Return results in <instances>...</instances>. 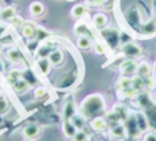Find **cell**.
<instances>
[{"label":"cell","mask_w":156,"mask_h":141,"mask_svg":"<svg viewBox=\"0 0 156 141\" xmlns=\"http://www.w3.org/2000/svg\"><path fill=\"white\" fill-rule=\"evenodd\" d=\"M102 109H104V100L98 95H94V96H90L89 98H87L82 106V111L85 117L96 115Z\"/></svg>","instance_id":"cell-1"},{"label":"cell","mask_w":156,"mask_h":141,"mask_svg":"<svg viewBox=\"0 0 156 141\" xmlns=\"http://www.w3.org/2000/svg\"><path fill=\"white\" fill-rule=\"evenodd\" d=\"M123 53L126 56H130V57H138L140 53H141V49L135 45V44H132V43H128L123 46Z\"/></svg>","instance_id":"cell-2"},{"label":"cell","mask_w":156,"mask_h":141,"mask_svg":"<svg viewBox=\"0 0 156 141\" xmlns=\"http://www.w3.org/2000/svg\"><path fill=\"white\" fill-rule=\"evenodd\" d=\"M39 132H40V128H39L37 124H28V125L24 126V129H23V135H24L27 139H29V140L35 139V137L39 135Z\"/></svg>","instance_id":"cell-3"},{"label":"cell","mask_w":156,"mask_h":141,"mask_svg":"<svg viewBox=\"0 0 156 141\" xmlns=\"http://www.w3.org/2000/svg\"><path fill=\"white\" fill-rule=\"evenodd\" d=\"M48 58L51 62V64L57 66V64H60L63 61V53H62L61 50H54L52 52L49 53V57Z\"/></svg>","instance_id":"cell-4"},{"label":"cell","mask_w":156,"mask_h":141,"mask_svg":"<svg viewBox=\"0 0 156 141\" xmlns=\"http://www.w3.org/2000/svg\"><path fill=\"white\" fill-rule=\"evenodd\" d=\"M121 69L126 74H130L136 70V63L134 60H127L121 64Z\"/></svg>","instance_id":"cell-5"},{"label":"cell","mask_w":156,"mask_h":141,"mask_svg":"<svg viewBox=\"0 0 156 141\" xmlns=\"http://www.w3.org/2000/svg\"><path fill=\"white\" fill-rule=\"evenodd\" d=\"M38 66H39V69L41 70V73L43 74H49V72H50V69H51V62L49 61V58H46V57H41V58H39L38 60Z\"/></svg>","instance_id":"cell-6"},{"label":"cell","mask_w":156,"mask_h":141,"mask_svg":"<svg viewBox=\"0 0 156 141\" xmlns=\"http://www.w3.org/2000/svg\"><path fill=\"white\" fill-rule=\"evenodd\" d=\"M44 5L39 1H34L30 4L29 6V12L33 15V16H41L44 13Z\"/></svg>","instance_id":"cell-7"},{"label":"cell","mask_w":156,"mask_h":141,"mask_svg":"<svg viewBox=\"0 0 156 141\" xmlns=\"http://www.w3.org/2000/svg\"><path fill=\"white\" fill-rule=\"evenodd\" d=\"M93 23H94V26H95L96 28L101 29V28H104V27L106 26L107 18H106V16L102 15V13H96V15L94 16V18H93Z\"/></svg>","instance_id":"cell-8"},{"label":"cell","mask_w":156,"mask_h":141,"mask_svg":"<svg viewBox=\"0 0 156 141\" xmlns=\"http://www.w3.org/2000/svg\"><path fill=\"white\" fill-rule=\"evenodd\" d=\"M62 129H63V132H65V135H66L67 137H73L74 134H76V131H77L76 126L72 124L71 120H66V122L63 123Z\"/></svg>","instance_id":"cell-9"},{"label":"cell","mask_w":156,"mask_h":141,"mask_svg":"<svg viewBox=\"0 0 156 141\" xmlns=\"http://www.w3.org/2000/svg\"><path fill=\"white\" fill-rule=\"evenodd\" d=\"M12 88H13V90L16 92L21 94V92H23V91H26L28 89V81H26L24 79H18L12 84Z\"/></svg>","instance_id":"cell-10"},{"label":"cell","mask_w":156,"mask_h":141,"mask_svg":"<svg viewBox=\"0 0 156 141\" xmlns=\"http://www.w3.org/2000/svg\"><path fill=\"white\" fill-rule=\"evenodd\" d=\"M91 126H93L94 130H96V131H101V130H104V129L106 128V122H105L104 118H101V117H96V118L93 119V122H91Z\"/></svg>","instance_id":"cell-11"},{"label":"cell","mask_w":156,"mask_h":141,"mask_svg":"<svg viewBox=\"0 0 156 141\" xmlns=\"http://www.w3.org/2000/svg\"><path fill=\"white\" fill-rule=\"evenodd\" d=\"M85 11H87L85 6L82 5V4H78V5H74V6L72 7L71 13H72L73 17H76V18H80V17L85 13Z\"/></svg>","instance_id":"cell-12"},{"label":"cell","mask_w":156,"mask_h":141,"mask_svg":"<svg viewBox=\"0 0 156 141\" xmlns=\"http://www.w3.org/2000/svg\"><path fill=\"white\" fill-rule=\"evenodd\" d=\"M16 15V11L13 7L9 6V7H5L2 11H1V19L4 21H9V19H12Z\"/></svg>","instance_id":"cell-13"},{"label":"cell","mask_w":156,"mask_h":141,"mask_svg":"<svg viewBox=\"0 0 156 141\" xmlns=\"http://www.w3.org/2000/svg\"><path fill=\"white\" fill-rule=\"evenodd\" d=\"M21 33L24 38H32L35 34V29L32 24H23L21 28Z\"/></svg>","instance_id":"cell-14"},{"label":"cell","mask_w":156,"mask_h":141,"mask_svg":"<svg viewBox=\"0 0 156 141\" xmlns=\"http://www.w3.org/2000/svg\"><path fill=\"white\" fill-rule=\"evenodd\" d=\"M136 72H138V75H140L141 78H147L149 74H150V67L147 63H141L138 68H136Z\"/></svg>","instance_id":"cell-15"},{"label":"cell","mask_w":156,"mask_h":141,"mask_svg":"<svg viewBox=\"0 0 156 141\" xmlns=\"http://www.w3.org/2000/svg\"><path fill=\"white\" fill-rule=\"evenodd\" d=\"M77 45L80 47V49H89L90 46H91V43H90V39L88 38V36H85V35H80L79 38H78V40H77Z\"/></svg>","instance_id":"cell-16"},{"label":"cell","mask_w":156,"mask_h":141,"mask_svg":"<svg viewBox=\"0 0 156 141\" xmlns=\"http://www.w3.org/2000/svg\"><path fill=\"white\" fill-rule=\"evenodd\" d=\"M111 134H112L115 137H123L124 134H126V129H124L123 125L117 124V125H115L113 128H111Z\"/></svg>","instance_id":"cell-17"},{"label":"cell","mask_w":156,"mask_h":141,"mask_svg":"<svg viewBox=\"0 0 156 141\" xmlns=\"http://www.w3.org/2000/svg\"><path fill=\"white\" fill-rule=\"evenodd\" d=\"M7 57H9V60H11V61H13V62H18V61L22 60L21 52H20L18 50H16V49L9 50V51H7Z\"/></svg>","instance_id":"cell-18"},{"label":"cell","mask_w":156,"mask_h":141,"mask_svg":"<svg viewBox=\"0 0 156 141\" xmlns=\"http://www.w3.org/2000/svg\"><path fill=\"white\" fill-rule=\"evenodd\" d=\"M132 85H133V84H132V79H129V78H122V79H119L118 83H117V88L121 89V90H127V89H129Z\"/></svg>","instance_id":"cell-19"},{"label":"cell","mask_w":156,"mask_h":141,"mask_svg":"<svg viewBox=\"0 0 156 141\" xmlns=\"http://www.w3.org/2000/svg\"><path fill=\"white\" fill-rule=\"evenodd\" d=\"M71 122H72V124L76 126L77 130H82V128L84 126V119H83V117H80V115H72Z\"/></svg>","instance_id":"cell-20"},{"label":"cell","mask_w":156,"mask_h":141,"mask_svg":"<svg viewBox=\"0 0 156 141\" xmlns=\"http://www.w3.org/2000/svg\"><path fill=\"white\" fill-rule=\"evenodd\" d=\"M72 139L73 141H88V136L83 130H77Z\"/></svg>","instance_id":"cell-21"},{"label":"cell","mask_w":156,"mask_h":141,"mask_svg":"<svg viewBox=\"0 0 156 141\" xmlns=\"http://www.w3.org/2000/svg\"><path fill=\"white\" fill-rule=\"evenodd\" d=\"M76 32L79 33L80 35H85V36H87V33H90L89 28L85 24H77L76 26Z\"/></svg>","instance_id":"cell-22"},{"label":"cell","mask_w":156,"mask_h":141,"mask_svg":"<svg viewBox=\"0 0 156 141\" xmlns=\"http://www.w3.org/2000/svg\"><path fill=\"white\" fill-rule=\"evenodd\" d=\"M9 79H10V81L13 84L16 80L21 79V73H20L18 70H12V72L10 73V77H9Z\"/></svg>","instance_id":"cell-23"},{"label":"cell","mask_w":156,"mask_h":141,"mask_svg":"<svg viewBox=\"0 0 156 141\" xmlns=\"http://www.w3.org/2000/svg\"><path fill=\"white\" fill-rule=\"evenodd\" d=\"M34 95H35V97H37V98H43V97L46 95V90H45L44 88L39 86V88H37V89H35Z\"/></svg>","instance_id":"cell-24"},{"label":"cell","mask_w":156,"mask_h":141,"mask_svg":"<svg viewBox=\"0 0 156 141\" xmlns=\"http://www.w3.org/2000/svg\"><path fill=\"white\" fill-rule=\"evenodd\" d=\"M145 141H156V135L154 134H149L145 136Z\"/></svg>","instance_id":"cell-25"},{"label":"cell","mask_w":156,"mask_h":141,"mask_svg":"<svg viewBox=\"0 0 156 141\" xmlns=\"http://www.w3.org/2000/svg\"><path fill=\"white\" fill-rule=\"evenodd\" d=\"M91 5H99V4H102V2H105L106 0H88Z\"/></svg>","instance_id":"cell-26"},{"label":"cell","mask_w":156,"mask_h":141,"mask_svg":"<svg viewBox=\"0 0 156 141\" xmlns=\"http://www.w3.org/2000/svg\"><path fill=\"white\" fill-rule=\"evenodd\" d=\"M154 72H155V74H156V62L154 63Z\"/></svg>","instance_id":"cell-27"},{"label":"cell","mask_w":156,"mask_h":141,"mask_svg":"<svg viewBox=\"0 0 156 141\" xmlns=\"http://www.w3.org/2000/svg\"><path fill=\"white\" fill-rule=\"evenodd\" d=\"M69 1H72V0H69Z\"/></svg>","instance_id":"cell-28"}]
</instances>
